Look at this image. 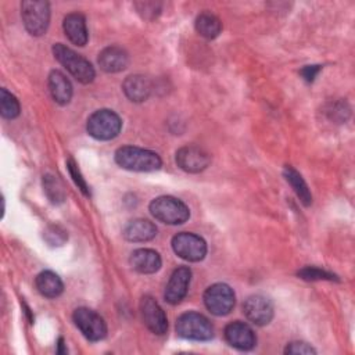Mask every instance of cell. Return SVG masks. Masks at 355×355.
Returning a JSON list of instances; mask_svg holds the SVG:
<instances>
[{
	"label": "cell",
	"mask_w": 355,
	"mask_h": 355,
	"mask_svg": "<svg viewBox=\"0 0 355 355\" xmlns=\"http://www.w3.org/2000/svg\"><path fill=\"white\" fill-rule=\"evenodd\" d=\"M115 162L128 171L153 172L161 168L159 155L151 150L133 146H123L115 151Z\"/></svg>",
	"instance_id": "6da1fadb"
},
{
	"label": "cell",
	"mask_w": 355,
	"mask_h": 355,
	"mask_svg": "<svg viewBox=\"0 0 355 355\" xmlns=\"http://www.w3.org/2000/svg\"><path fill=\"white\" fill-rule=\"evenodd\" d=\"M53 54L55 60L67 68V71L80 83H90L94 76V68L93 65L80 54L75 53L72 49L64 46L62 43H55L53 46Z\"/></svg>",
	"instance_id": "7a4b0ae2"
},
{
	"label": "cell",
	"mask_w": 355,
	"mask_h": 355,
	"mask_svg": "<svg viewBox=\"0 0 355 355\" xmlns=\"http://www.w3.org/2000/svg\"><path fill=\"white\" fill-rule=\"evenodd\" d=\"M148 208L157 220L166 225L184 223L190 216V209L187 205L172 196H161L154 198Z\"/></svg>",
	"instance_id": "3957f363"
},
{
	"label": "cell",
	"mask_w": 355,
	"mask_h": 355,
	"mask_svg": "<svg viewBox=\"0 0 355 355\" xmlns=\"http://www.w3.org/2000/svg\"><path fill=\"white\" fill-rule=\"evenodd\" d=\"M176 333L187 340L207 341L214 336V326L202 313L186 312L176 320Z\"/></svg>",
	"instance_id": "277c9868"
},
{
	"label": "cell",
	"mask_w": 355,
	"mask_h": 355,
	"mask_svg": "<svg viewBox=\"0 0 355 355\" xmlns=\"http://www.w3.org/2000/svg\"><path fill=\"white\" fill-rule=\"evenodd\" d=\"M122 128V121L112 110H97L89 118L86 123L87 133L97 140H111L118 136Z\"/></svg>",
	"instance_id": "5b68a950"
},
{
	"label": "cell",
	"mask_w": 355,
	"mask_h": 355,
	"mask_svg": "<svg viewBox=\"0 0 355 355\" xmlns=\"http://www.w3.org/2000/svg\"><path fill=\"white\" fill-rule=\"evenodd\" d=\"M21 17L32 36H42L49 28L50 6L47 1L25 0L21 3Z\"/></svg>",
	"instance_id": "8992f818"
},
{
	"label": "cell",
	"mask_w": 355,
	"mask_h": 355,
	"mask_svg": "<svg viewBox=\"0 0 355 355\" xmlns=\"http://www.w3.org/2000/svg\"><path fill=\"white\" fill-rule=\"evenodd\" d=\"M234 302V291L225 283H215L209 286L204 293V304L207 309L216 316H225L230 313Z\"/></svg>",
	"instance_id": "52a82bcc"
},
{
	"label": "cell",
	"mask_w": 355,
	"mask_h": 355,
	"mask_svg": "<svg viewBox=\"0 0 355 355\" xmlns=\"http://www.w3.org/2000/svg\"><path fill=\"white\" fill-rule=\"evenodd\" d=\"M72 319L80 333L89 341H100L107 334V324L104 319L93 309L78 308L73 311Z\"/></svg>",
	"instance_id": "ba28073f"
},
{
	"label": "cell",
	"mask_w": 355,
	"mask_h": 355,
	"mask_svg": "<svg viewBox=\"0 0 355 355\" xmlns=\"http://www.w3.org/2000/svg\"><path fill=\"white\" fill-rule=\"evenodd\" d=\"M172 248L178 257L189 262H198L207 254V243L204 239L189 232H182L173 236Z\"/></svg>",
	"instance_id": "9c48e42d"
},
{
	"label": "cell",
	"mask_w": 355,
	"mask_h": 355,
	"mask_svg": "<svg viewBox=\"0 0 355 355\" xmlns=\"http://www.w3.org/2000/svg\"><path fill=\"white\" fill-rule=\"evenodd\" d=\"M140 313H141L143 323L150 331L158 336L166 333L168 330L166 315L153 297L144 295L140 300Z\"/></svg>",
	"instance_id": "30bf717a"
},
{
	"label": "cell",
	"mask_w": 355,
	"mask_h": 355,
	"mask_svg": "<svg viewBox=\"0 0 355 355\" xmlns=\"http://www.w3.org/2000/svg\"><path fill=\"white\" fill-rule=\"evenodd\" d=\"M176 164L180 169L189 173H198L204 171L209 162V154L197 146H184L176 151Z\"/></svg>",
	"instance_id": "8fae6325"
},
{
	"label": "cell",
	"mask_w": 355,
	"mask_h": 355,
	"mask_svg": "<svg viewBox=\"0 0 355 355\" xmlns=\"http://www.w3.org/2000/svg\"><path fill=\"white\" fill-rule=\"evenodd\" d=\"M243 312L245 318L257 326L268 324L273 318L272 302L259 294L250 295L243 304Z\"/></svg>",
	"instance_id": "7c38bea8"
},
{
	"label": "cell",
	"mask_w": 355,
	"mask_h": 355,
	"mask_svg": "<svg viewBox=\"0 0 355 355\" xmlns=\"http://www.w3.org/2000/svg\"><path fill=\"white\" fill-rule=\"evenodd\" d=\"M190 279H191V270L187 266H180L175 269L164 291L165 301L172 305L179 304L187 294Z\"/></svg>",
	"instance_id": "4fadbf2b"
},
{
	"label": "cell",
	"mask_w": 355,
	"mask_h": 355,
	"mask_svg": "<svg viewBox=\"0 0 355 355\" xmlns=\"http://www.w3.org/2000/svg\"><path fill=\"white\" fill-rule=\"evenodd\" d=\"M225 338L232 347L240 351L252 349L257 344L254 330L247 323L240 320L232 322L225 327Z\"/></svg>",
	"instance_id": "5bb4252c"
},
{
	"label": "cell",
	"mask_w": 355,
	"mask_h": 355,
	"mask_svg": "<svg viewBox=\"0 0 355 355\" xmlns=\"http://www.w3.org/2000/svg\"><path fill=\"white\" fill-rule=\"evenodd\" d=\"M98 65L103 71L114 73L123 71L129 64V55L128 53L119 47V46H110L105 47L98 54Z\"/></svg>",
	"instance_id": "9a60e30c"
},
{
	"label": "cell",
	"mask_w": 355,
	"mask_h": 355,
	"mask_svg": "<svg viewBox=\"0 0 355 355\" xmlns=\"http://www.w3.org/2000/svg\"><path fill=\"white\" fill-rule=\"evenodd\" d=\"M129 262H130V266L136 272L144 273V275L155 273L161 268V265H162L159 254L157 251H154V250H150V248L135 250L130 254Z\"/></svg>",
	"instance_id": "2e32d148"
},
{
	"label": "cell",
	"mask_w": 355,
	"mask_h": 355,
	"mask_svg": "<svg viewBox=\"0 0 355 355\" xmlns=\"http://www.w3.org/2000/svg\"><path fill=\"white\" fill-rule=\"evenodd\" d=\"M62 29L65 36L76 46H85L87 43L86 19L79 12H71L64 18Z\"/></svg>",
	"instance_id": "e0dca14e"
},
{
	"label": "cell",
	"mask_w": 355,
	"mask_h": 355,
	"mask_svg": "<svg viewBox=\"0 0 355 355\" xmlns=\"http://www.w3.org/2000/svg\"><path fill=\"white\" fill-rule=\"evenodd\" d=\"M49 90L51 93L53 100L60 104L65 105L72 98V85L68 78L60 71H51L49 75Z\"/></svg>",
	"instance_id": "ac0fdd59"
},
{
	"label": "cell",
	"mask_w": 355,
	"mask_h": 355,
	"mask_svg": "<svg viewBox=\"0 0 355 355\" xmlns=\"http://www.w3.org/2000/svg\"><path fill=\"white\" fill-rule=\"evenodd\" d=\"M157 234V227L148 219H133L123 229V237L133 243H143L154 239Z\"/></svg>",
	"instance_id": "d6986e66"
},
{
	"label": "cell",
	"mask_w": 355,
	"mask_h": 355,
	"mask_svg": "<svg viewBox=\"0 0 355 355\" xmlns=\"http://www.w3.org/2000/svg\"><path fill=\"white\" fill-rule=\"evenodd\" d=\"M122 89L130 101L141 103L147 100L151 93V82L143 75H130L125 79Z\"/></svg>",
	"instance_id": "ffe728a7"
},
{
	"label": "cell",
	"mask_w": 355,
	"mask_h": 355,
	"mask_svg": "<svg viewBox=\"0 0 355 355\" xmlns=\"http://www.w3.org/2000/svg\"><path fill=\"white\" fill-rule=\"evenodd\" d=\"M36 288L37 291L47 298H55L58 295H61L62 290H64V284L62 280L60 279L58 275H55L51 270H43L36 276L35 280Z\"/></svg>",
	"instance_id": "44dd1931"
},
{
	"label": "cell",
	"mask_w": 355,
	"mask_h": 355,
	"mask_svg": "<svg viewBox=\"0 0 355 355\" xmlns=\"http://www.w3.org/2000/svg\"><path fill=\"white\" fill-rule=\"evenodd\" d=\"M283 175H284L287 183H290V186L293 187V190H294V193L297 194V197L300 198V201H301L305 207L311 205V202H312V194H311V191H309V189H308V186H306L304 178H302L293 166H286L284 171H283Z\"/></svg>",
	"instance_id": "7402d4cb"
},
{
	"label": "cell",
	"mask_w": 355,
	"mask_h": 355,
	"mask_svg": "<svg viewBox=\"0 0 355 355\" xmlns=\"http://www.w3.org/2000/svg\"><path fill=\"white\" fill-rule=\"evenodd\" d=\"M196 31L205 39H215L222 31V22L211 12H201L196 18Z\"/></svg>",
	"instance_id": "603a6c76"
},
{
	"label": "cell",
	"mask_w": 355,
	"mask_h": 355,
	"mask_svg": "<svg viewBox=\"0 0 355 355\" xmlns=\"http://www.w3.org/2000/svg\"><path fill=\"white\" fill-rule=\"evenodd\" d=\"M43 189L47 196V198L53 204H61L65 200V190L60 179L54 175H44L43 176Z\"/></svg>",
	"instance_id": "cb8c5ba5"
},
{
	"label": "cell",
	"mask_w": 355,
	"mask_h": 355,
	"mask_svg": "<svg viewBox=\"0 0 355 355\" xmlns=\"http://www.w3.org/2000/svg\"><path fill=\"white\" fill-rule=\"evenodd\" d=\"M21 107L17 97L10 93L7 89L0 90V112L1 116L6 119H14L19 115Z\"/></svg>",
	"instance_id": "d4e9b609"
},
{
	"label": "cell",
	"mask_w": 355,
	"mask_h": 355,
	"mask_svg": "<svg viewBox=\"0 0 355 355\" xmlns=\"http://www.w3.org/2000/svg\"><path fill=\"white\" fill-rule=\"evenodd\" d=\"M298 276L304 280H334L336 276L327 270L315 268V266H305L298 270Z\"/></svg>",
	"instance_id": "484cf974"
},
{
	"label": "cell",
	"mask_w": 355,
	"mask_h": 355,
	"mask_svg": "<svg viewBox=\"0 0 355 355\" xmlns=\"http://www.w3.org/2000/svg\"><path fill=\"white\" fill-rule=\"evenodd\" d=\"M44 240L50 244V245H62L68 236H67V232L61 227V226H57V225H51L49 226L46 230H44V234H43Z\"/></svg>",
	"instance_id": "4316f807"
},
{
	"label": "cell",
	"mask_w": 355,
	"mask_h": 355,
	"mask_svg": "<svg viewBox=\"0 0 355 355\" xmlns=\"http://www.w3.org/2000/svg\"><path fill=\"white\" fill-rule=\"evenodd\" d=\"M67 166H68L69 175L72 176V179H73L75 184L78 186V189H79V190H80V191H82L85 196H90V190H89V186H87L86 180L82 178V175H80V171H79L78 165L75 164V161H73V159H69V161L67 162Z\"/></svg>",
	"instance_id": "83f0119b"
},
{
	"label": "cell",
	"mask_w": 355,
	"mask_h": 355,
	"mask_svg": "<svg viewBox=\"0 0 355 355\" xmlns=\"http://www.w3.org/2000/svg\"><path fill=\"white\" fill-rule=\"evenodd\" d=\"M316 351L306 343L302 341H293L290 344H287L284 354H294V355H305V354H315Z\"/></svg>",
	"instance_id": "f1b7e54d"
},
{
	"label": "cell",
	"mask_w": 355,
	"mask_h": 355,
	"mask_svg": "<svg viewBox=\"0 0 355 355\" xmlns=\"http://www.w3.org/2000/svg\"><path fill=\"white\" fill-rule=\"evenodd\" d=\"M137 11L144 17V18H154L159 14V10H161V6L157 4V3H136L135 4Z\"/></svg>",
	"instance_id": "f546056e"
},
{
	"label": "cell",
	"mask_w": 355,
	"mask_h": 355,
	"mask_svg": "<svg viewBox=\"0 0 355 355\" xmlns=\"http://www.w3.org/2000/svg\"><path fill=\"white\" fill-rule=\"evenodd\" d=\"M319 71H320V67H319V65H308V67H305V68L301 69V75L304 76L305 80L312 82V80L316 78V75L319 73Z\"/></svg>",
	"instance_id": "4dcf8cb0"
},
{
	"label": "cell",
	"mask_w": 355,
	"mask_h": 355,
	"mask_svg": "<svg viewBox=\"0 0 355 355\" xmlns=\"http://www.w3.org/2000/svg\"><path fill=\"white\" fill-rule=\"evenodd\" d=\"M57 345H58V349H57L58 354H65V352H67V348H64V340H62V338L58 340V344H57Z\"/></svg>",
	"instance_id": "1f68e13d"
}]
</instances>
